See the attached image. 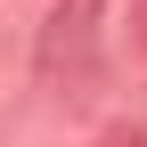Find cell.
Masks as SVG:
<instances>
[{
  "label": "cell",
  "instance_id": "7a4b0ae2",
  "mask_svg": "<svg viewBox=\"0 0 147 147\" xmlns=\"http://www.w3.org/2000/svg\"><path fill=\"white\" fill-rule=\"evenodd\" d=\"M106 147H147V131H115V139H106Z\"/></svg>",
  "mask_w": 147,
  "mask_h": 147
},
{
  "label": "cell",
  "instance_id": "6da1fadb",
  "mask_svg": "<svg viewBox=\"0 0 147 147\" xmlns=\"http://www.w3.org/2000/svg\"><path fill=\"white\" fill-rule=\"evenodd\" d=\"M90 33H98V0H65V8L49 16V33H41V74L82 65L90 57Z\"/></svg>",
  "mask_w": 147,
  "mask_h": 147
}]
</instances>
